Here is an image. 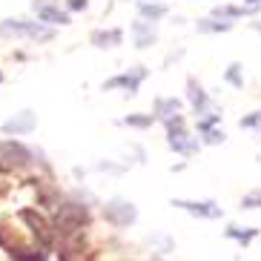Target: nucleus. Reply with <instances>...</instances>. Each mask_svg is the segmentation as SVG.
Masks as SVG:
<instances>
[{
  "label": "nucleus",
  "mask_w": 261,
  "mask_h": 261,
  "mask_svg": "<svg viewBox=\"0 0 261 261\" xmlns=\"http://www.w3.org/2000/svg\"><path fill=\"white\" fill-rule=\"evenodd\" d=\"M86 221H89V213H86L84 204H72V201H66V204L58 207L52 224H55V230H61V232H75V230H81Z\"/></svg>",
  "instance_id": "nucleus-1"
},
{
  "label": "nucleus",
  "mask_w": 261,
  "mask_h": 261,
  "mask_svg": "<svg viewBox=\"0 0 261 261\" xmlns=\"http://www.w3.org/2000/svg\"><path fill=\"white\" fill-rule=\"evenodd\" d=\"M103 218L109 224H115V227H129V224H135L138 213H135V204H129V201H123V198H115L103 207Z\"/></svg>",
  "instance_id": "nucleus-2"
},
{
  "label": "nucleus",
  "mask_w": 261,
  "mask_h": 261,
  "mask_svg": "<svg viewBox=\"0 0 261 261\" xmlns=\"http://www.w3.org/2000/svg\"><path fill=\"white\" fill-rule=\"evenodd\" d=\"M29 149L15 141H6V144H0V167H23L29 164Z\"/></svg>",
  "instance_id": "nucleus-3"
},
{
  "label": "nucleus",
  "mask_w": 261,
  "mask_h": 261,
  "mask_svg": "<svg viewBox=\"0 0 261 261\" xmlns=\"http://www.w3.org/2000/svg\"><path fill=\"white\" fill-rule=\"evenodd\" d=\"M20 218L29 224V230L35 232V238H38L40 244H43V247H52V230H49V224L43 221V215L35 213V210H20Z\"/></svg>",
  "instance_id": "nucleus-4"
},
{
  "label": "nucleus",
  "mask_w": 261,
  "mask_h": 261,
  "mask_svg": "<svg viewBox=\"0 0 261 261\" xmlns=\"http://www.w3.org/2000/svg\"><path fill=\"white\" fill-rule=\"evenodd\" d=\"M35 123H38L35 112H17L15 118H9V121L3 123V132H6V135H20V132H32V129H35Z\"/></svg>",
  "instance_id": "nucleus-5"
},
{
  "label": "nucleus",
  "mask_w": 261,
  "mask_h": 261,
  "mask_svg": "<svg viewBox=\"0 0 261 261\" xmlns=\"http://www.w3.org/2000/svg\"><path fill=\"white\" fill-rule=\"evenodd\" d=\"M175 207L181 210H190V213L195 215H204V218H221V210H218V204H213V201H172Z\"/></svg>",
  "instance_id": "nucleus-6"
},
{
  "label": "nucleus",
  "mask_w": 261,
  "mask_h": 261,
  "mask_svg": "<svg viewBox=\"0 0 261 261\" xmlns=\"http://www.w3.org/2000/svg\"><path fill=\"white\" fill-rule=\"evenodd\" d=\"M144 75H146L144 69H135L132 75H118V77H112V81H107V84H103V89H115V86H126L129 92H135V89H138V84L144 81Z\"/></svg>",
  "instance_id": "nucleus-7"
},
{
  "label": "nucleus",
  "mask_w": 261,
  "mask_h": 261,
  "mask_svg": "<svg viewBox=\"0 0 261 261\" xmlns=\"http://www.w3.org/2000/svg\"><path fill=\"white\" fill-rule=\"evenodd\" d=\"M132 32H135V46L138 49H146L155 40V26L146 23V20H135V23H132Z\"/></svg>",
  "instance_id": "nucleus-8"
},
{
  "label": "nucleus",
  "mask_w": 261,
  "mask_h": 261,
  "mask_svg": "<svg viewBox=\"0 0 261 261\" xmlns=\"http://www.w3.org/2000/svg\"><path fill=\"white\" fill-rule=\"evenodd\" d=\"M15 38V35H29V23H23V20H3L0 23V38Z\"/></svg>",
  "instance_id": "nucleus-9"
},
{
  "label": "nucleus",
  "mask_w": 261,
  "mask_h": 261,
  "mask_svg": "<svg viewBox=\"0 0 261 261\" xmlns=\"http://www.w3.org/2000/svg\"><path fill=\"white\" fill-rule=\"evenodd\" d=\"M178 109H181V100H175V98H161V100H155V112H158V115H164V118L178 115Z\"/></svg>",
  "instance_id": "nucleus-10"
},
{
  "label": "nucleus",
  "mask_w": 261,
  "mask_h": 261,
  "mask_svg": "<svg viewBox=\"0 0 261 261\" xmlns=\"http://www.w3.org/2000/svg\"><path fill=\"white\" fill-rule=\"evenodd\" d=\"M187 95H190V100L195 103V112H204V109H207V95H204V89H201L195 81H190V92Z\"/></svg>",
  "instance_id": "nucleus-11"
},
{
  "label": "nucleus",
  "mask_w": 261,
  "mask_h": 261,
  "mask_svg": "<svg viewBox=\"0 0 261 261\" xmlns=\"http://www.w3.org/2000/svg\"><path fill=\"white\" fill-rule=\"evenodd\" d=\"M40 20H46V23H69V15L66 12H58L55 6H46V9H40Z\"/></svg>",
  "instance_id": "nucleus-12"
},
{
  "label": "nucleus",
  "mask_w": 261,
  "mask_h": 261,
  "mask_svg": "<svg viewBox=\"0 0 261 261\" xmlns=\"http://www.w3.org/2000/svg\"><path fill=\"white\" fill-rule=\"evenodd\" d=\"M92 40H95V46H115L118 40H121V32H95L92 35Z\"/></svg>",
  "instance_id": "nucleus-13"
},
{
  "label": "nucleus",
  "mask_w": 261,
  "mask_h": 261,
  "mask_svg": "<svg viewBox=\"0 0 261 261\" xmlns=\"http://www.w3.org/2000/svg\"><path fill=\"white\" fill-rule=\"evenodd\" d=\"M12 258L15 261H46V255L35 253V250H26V247H17V250H12Z\"/></svg>",
  "instance_id": "nucleus-14"
},
{
  "label": "nucleus",
  "mask_w": 261,
  "mask_h": 261,
  "mask_svg": "<svg viewBox=\"0 0 261 261\" xmlns=\"http://www.w3.org/2000/svg\"><path fill=\"white\" fill-rule=\"evenodd\" d=\"M141 15L144 17H164L167 15V6H152V3H141Z\"/></svg>",
  "instance_id": "nucleus-15"
},
{
  "label": "nucleus",
  "mask_w": 261,
  "mask_h": 261,
  "mask_svg": "<svg viewBox=\"0 0 261 261\" xmlns=\"http://www.w3.org/2000/svg\"><path fill=\"white\" fill-rule=\"evenodd\" d=\"M224 77H227V81H230L232 86H238V89H241V84H244V77H241V66H238V63H232Z\"/></svg>",
  "instance_id": "nucleus-16"
},
{
  "label": "nucleus",
  "mask_w": 261,
  "mask_h": 261,
  "mask_svg": "<svg viewBox=\"0 0 261 261\" xmlns=\"http://www.w3.org/2000/svg\"><path fill=\"white\" fill-rule=\"evenodd\" d=\"M241 207H244V210L261 207V190H255V192H250V195H244V198H241Z\"/></svg>",
  "instance_id": "nucleus-17"
},
{
  "label": "nucleus",
  "mask_w": 261,
  "mask_h": 261,
  "mask_svg": "<svg viewBox=\"0 0 261 261\" xmlns=\"http://www.w3.org/2000/svg\"><path fill=\"white\" fill-rule=\"evenodd\" d=\"M198 29L201 32H227V29H230V23H227V20H224V23H210V20H201Z\"/></svg>",
  "instance_id": "nucleus-18"
},
{
  "label": "nucleus",
  "mask_w": 261,
  "mask_h": 261,
  "mask_svg": "<svg viewBox=\"0 0 261 261\" xmlns=\"http://www.w3.org/2000/svg\"><path fill=\"white\" fill-rule=\"evenodd\" d=\"M238 15H244V9H236V6H221V9H215V17H238Z\"/></svg>",
  "instance_id": "nucleus-19"
},
{
  "label": "nucleus",
  "mask_w": 261,
  "mask_h": 261,
  "mask_svg": "<svg viewBox=\"0 0 261 261\" xmlns=\"http://www.w3.org/2000/svg\"><path fill=\"white\" fill-rule=\"evenodd\" d=\"M149 241H152V244H161V253H169V250L175 247L172 238H164V236H149Z\"/></svg>",
  "instance_id": "nucleus-20"
},
{
  "label": "nucleus",
  "mask_w": 261,
  "mask_h": 261,
  "mask_svg": "<svg viewBox=\"0 0 261 261\" xmlns=\"http://www.w3.org/2000/svg\"><path fill=\"white\" fill-rule=\"evenodd\" d=\"M126 123H129V126H149L152 118L149 115H132V118H126Z\"/></svg>",
  "instance_id": "nucleus-21"
},
{
  "label": "nucleus",
  "mask_w": 261,
  "mask_h": 261,
  "mask_svg": "<svg viewBox=\"0 0 261 261\" xmlns=\"http://www.w3.org/2000/svg\"><path fill=\"white\" fill-rule=\"evenodd\" d=\"M204 141H207V144H221V141H224V132H221V129H210Z\"/></svg>",
  "instance_id": "nucleus-22"
},
{
  "label": "nucleus",
  "mask_w": 261,
  "mask_h": 261,
  "mask_svg": "<svg viewBox=\"0 0 261 261\" xmlns=\"http://www.w3.org/2000/svg\"><path fill=\"white\" fill-rule=\"evenodd\" d=\"M255 123H261V109H258V112H255V115L244 118V121H241V126H255Z\"/></svg>",
  "instance_id": "nucleus-23"
},
{
  "label": "nucleus",
  "mask_w": 261,
  "mask_h": 261,
  "mask_svg": "<svg viewBox=\"0 0 261 261\" xmlns=\"http://www.w3.org/2000/svg\"><path fill=\"white\" fill-rule=\"evenodd\" d=\"M230 236H232V238H241V241L247 244V241H250V238H253L255 232H238V230H230Z\"/></svg>",
  "instance_id": "nucleus-24"
},
{
  "label": "nucleus",
  "mask_w": 261,
  "mask_h": 261,
  "mask_svg": "<svg viewBox=\"0 0 261 261\" xmlns=\"http://www.w3.org/2000/svg\"><path fill=\"white\" fill-rule=\"evenodd\" d=\"M89 0H69V9H86Z\"/></svg>",
  "instance_id": "nucleus-25"
},
{
  "label": "nucleus",
  "mask_w": 261,
  "mask_h": 261,
  "mask_svg": "<svg viewBox=\"0 0 261 261\" xmlns=\"http://www.w3.org/2000/svg\"><path fill=\"white\" fill-rule=\"evenodd\" d=\"M247 3H250V6H255V3H261V0H247Z\"/></svg>",
  "instance_id": "nucleus-26"
},
{
  "label": "nucleus",
  "mask_w": 261,
  "mask_h": 261,
  "mask_svg": "<svg viewBox=\"0 0 261 261\" xmlns=\"http://www.w3.org/2000/svg\"><path fill=\"white\" fill-rule=\"evenodd\" d=\"M0 81H3V75H0Z\"/></svg>",
  "instance_id": "nucleus-27"
},
{
  "label": "nucleus",
  "mask_w": 261,
  "mask_h": 261,
  "mask_svg": "<svg viewBox=\"0 0 261 261\" xmlns=\"http://www.w3.org/2000/svg\"><path fill=\"white\" fill-rule=\"evenodd\" d=\"M258 29H261V23H258Z\"/></svg>",
  "instance_id": "nucleus-28"
}]
</instances>
